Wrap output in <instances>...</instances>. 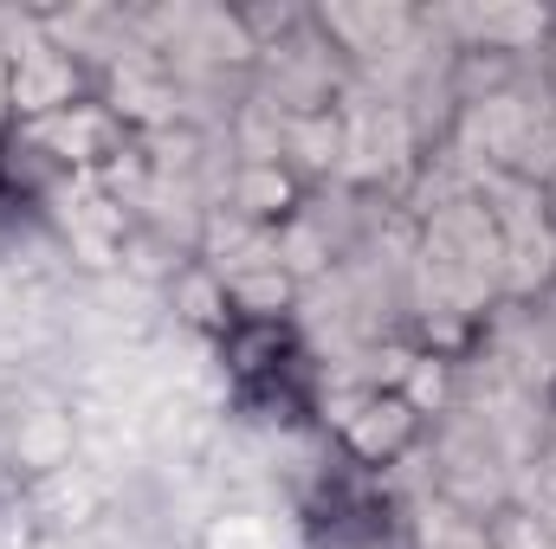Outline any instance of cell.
<instances>
[{
    "instance_id": "1",
    "label": "cell",
    "mask_w": 556,
    "mask_h": 549,
    "mask_svg": "<svg viewBox=\"0 0 556 549\" xmlns=\"http://www.w3.org/2000/svg\"><path fill=\"white\" fill-rule=\"evenodd\" d=\"M233 207L253 220V227H285L298 207H304V175L298 162L285 155H247L233 168Z\"/></svg>"
},
{
    "instance_id": "2",
    "label": "cell",
    "mask_w": 556,
    "mask_h": 549,
    "mask_svg": "<svg viewBox=\"0 0 556 549\" xmlns=\"http://www.w3.org/2000/svg\"><path fill=\"white\" fill-rule=\"evenodd\" d=\"M420 420H427L420 401H408L402 388H376V395H363L356 413H350V446L363 459H395L402 446H415Z\"/></svg>"
},
{
    "instance_id": "3",
    "label": "cell",
    "mask_w": 556,
    "mask_h": 549,
    "mask_svg": "<svg viewBox=\"0 0 556 549\" xmlns=\"http://www.w3.org/2000/svg\"><path fill=\"white\" fill-rule=\"evenodd\" d=\"M291 291H298V278L285 272L278 259L240 266V272H227V310H240V317H253V323H273L278 310L291 304Z\"/></svg>"
},
{
    "instance_id": "4",
    "label": "cell",
    "mask_w": 556,
    "mask_h": 549,
    "mask_svg": "<svg viewBox=\"0 0 556 549\" xmlns=\"http://www.w3.org/2000/svg\"><path fill=\"white\" fill-rule=\"evenodd\" d=\"M20 498H26V478H20L13 465H0V524L20 511Z\"/></svg>"
}]
</instances>
